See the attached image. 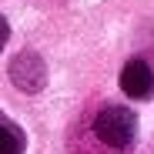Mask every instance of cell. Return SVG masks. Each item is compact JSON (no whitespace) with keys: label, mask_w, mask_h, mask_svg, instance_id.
I'll use <instances>...</instances> for the list:
<instances>
[{"label":"cell","mask_w":154,"mask_h":154,"mask_svg":"<svg viewBox=\"0 0 154 154\" xmlns=\"http://www.w3.org/2000/svg\"><path fill=\"white\" fill-rule=\"evenodd\" d=\"M7 37H10V27H7V17L0 14V50H4V44H7Z\"/></svg>","instance_id":"cell-5"},{"label":"cell","mask_w":154,"mask_h":154,"mask_svg":"<svg viewBox=\"0 0 154 154\" xmlns=\"http://www.w3.org/2000/svg\"><path fill=\"white\" fill-rule=\"evenodd\" d=\"M94 134L107 147H127L134 141V134H137V117L127 107H121V104H107L94 117Z\"/></svg>","instance_id":"cell-1"},{"label":"cell","mask_w":154,"mask_h":154,"mask_svg":"<svg viewBox=\"0 0 154 154\" xmlns=\"http://www.w3.org/2000/svg\"><path fill=\"white\" fill-rule=\"evenodd\" d=\"M10 77H14V84L23 87V91H40L44 81H47V74H44V60L37 54H20L10 67Z\"/></svg>","instance_id":"cell-3"},{"label":"cell","mask_w":154,"mask_h":154,"mask_svg":"<svg viewBox=\"0 0 154 154\" xmlns=\"http://www.w3.org/2000/svg\"><path fill=\"white\" fill-rule=\"evenodd\" d=\"M0 154H23V134L7 114H0Z\"/></svg>","instance_id":"cell-4"},{"label":"cell","mask_w":154,"mask_h":154,"mask_svg":"<svg viewBox=\"0 0 154 154\" xmlns=\"http://www.w3.org/2000/svg\"><path fill=\"white\" fill-rule=\"evenodd\" d=\"M121 91L127 97H147L154 91V70L144 57H134V60H127L124 70H121Z\"/></svg>","instance_id":"cell-2"}]
</instances>
